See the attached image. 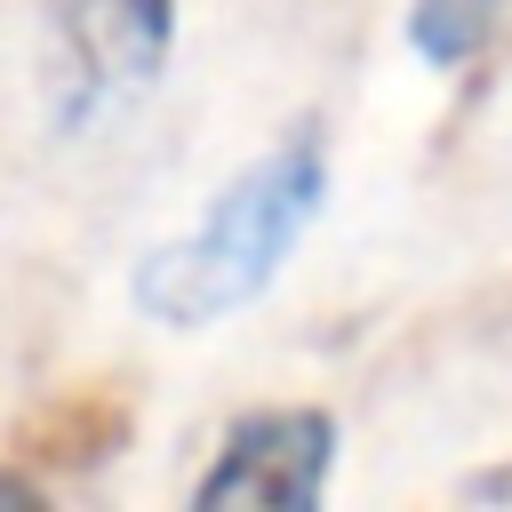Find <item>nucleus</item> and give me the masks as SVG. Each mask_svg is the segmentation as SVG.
Wrapping results in <instances>:
<instances>
[{
	"mask_svg": "<svg viewBox=\"0 0 512 512\" xmlns=\"http://www.w3.org/2000/svg\"><path fill=\"white\" fill-rule=\"evenodd\" d=\"M328 464H336V416L328 408H256V416H240L224 432V448L200 472L192 504L200 512H232V504L312 512L320 488H328Z\"/></svg>",
	"mask_w": 512,
	"mask_h": 512,
	"instance_id": "3",
	"label": "nucleus"
},
{
	"mask_svg": "<svg viewBox=\"0 0 512 512\" xmlns=\"http://www.w3.org/2000/svg\"><path fill=\"white\" fill-rule=\"evenodd\" d=\"M320 200H328V136L304 120L216 192L200 232H184L136 264V304L168 328H208V320L240 312L280 272V256L304 240Z\"/></svg>",
	"mask_w": 512,
	"mask_h": 512,
	"instance_id": "1",
	"label": "nucleus"
},
{
	"mask_svg": "<svg viewBox=\"0 0 512 512\" xmlns=\"http://www.w3.org/2000/svg\"><path fill=\"white\" fill-rule=\"evenodd\" d=\"M176 32V0H40L48 48V104L64 128L96 120L104 104L136 96Z\"/></svg>",
	"mask_w": 512,
	"mask_h": 512,
	"instance_id": "2",
	"label": "nucleus"
},
{
	"mask_svg": "<svg viewBox=\"0 0 512 512\" xmlns=\"http://www.w3.org/2000/svg\"><path fill=\"white\" fill-rule=\"evenodd\" d=\"M128 432H136V400H128V392H112V384H72V392H48L40 408L16 416L8 464L88 472V464H104L112 448H128Z\"/></svg>",
	"mask_w": 512,
	"mask_h": 512,
	"instance_id": "4",
	"label": "nucleus"
},
{
	"mask_svg": "<svg viewBox=\"0 0 512 512\" xmlns=\"http://www.w3.org/2000/svg\"><path fill=\"white\" fill-rule=\"evenodd\" d=\"M504 0H408V40L424 64H464L496 40Z\"/></svg>",
	"mask_w": 512,
	"mask_h": 512,
	"instance_id": "5",
	"label": "nucleus"
}]
</instances>
